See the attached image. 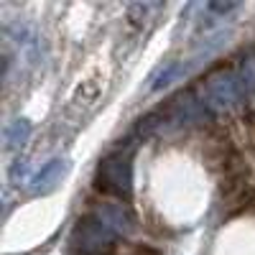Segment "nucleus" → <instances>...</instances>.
Returning <instances> with one entry per match:
<instances>
[{
  "label": "nucleus",
  "instance_id": "obj_7",
  "mask_svg": "<svg viewBox=\"0 0 255 255\" xmlns=\"http://www.w3.org/2000/svg\"><path fill=\"white\" fill-rule=\"evenodd\" d=\"M31 130H33L31 120H26V118L13 120V123L5 128V148H18V145H23V143L28 140Z\"/></svg>",
  "mask_w": 255,
  "mask_h": 255
},
{
  "label": "nucleus",
  "instance_id": "obj_8",
  "mask_svg": "<svg viewBox=\"0 0 255 255\" xmlns=\"http://www.w3.org/2000/svg\"><path fill=\"white\" fill-rule=\"evenodd\" d=\"M240 82H243V90L255 97V49L248 51L245 59L240 61Z\"/></svg>",
  "mask_w": 255,
  "mask_h": 255
},
{
  "label": "nucleus",
  "instance_id": "obj_9",
  "mask_svg": "<svg viewBox=\"0 0 255 255\" xmlns=\"http://www.w3.org/2000/svg\"><path fill=\"white\" fill-rule=\"evenodd\" d=\"M207 8L212 13H217V15H225V13H232V10H240L243 3H209Z\"/></svg>",
  "mask_w": 255,
  "mask_h": 255
},
{
  "label": "nucleus",
  "instance_id": "obj_3",
  "mask_svg": "<svg viewBox=\"0 0 255 255\" xmlns=\"http://www.w3.org/2000/svg\"><path fill=\"white\" fill-rule=\"evenodd\" d=\"M115 232H110L97 217H90L74 230V248L87 255H105L115 248Z\"/></svg>",
  "mask_w": 255,
  "mask_h": 255
},
{
  "label": "nucleus",
  "instance_id": "obj_5",
  "mask_svg": "<svg viewBox=\"0 0 255 255\" xmlns=\"http://www.w3.org/2000/svg\"><path fill=\"white\" fill-rule=\"evenodd\" d=\"M67 171H69V161L67 158H54L44 168H38V174L31 179V189L38 191V194H41V191H49V189H54L64 179Z\"/></svg>",
  "mask_w": 255,
  "mask_h": 255
},
{
  "label": "nucleus",
  "instance_id": "obj_2",
  "mask_svg": "<svg viewBox=\"0 0 255 255\" xmlns=\"http://www.w3.org/2000/svg\"><path fill=\"white\" fill-rule=\"evenodd\" d=\"M243 82L235 72H230V69H222V72H215V74H209L204 82H202V105L209 110V113H227L232 110L235 105L243 100Z\"/></svg>",
  "mask_w": 255,
  "mask_h": 255
},
{
  "label": "nucleus",
  "instance_id": "obj_1",
  "mask_svg": "<svg viewBox=\"0 0 255 255\" xmlns=\"http://www.w3.org/2000/svg\"><path fill=\"white\" fill-rule=\"evenodd\" d=\"M135 140L125 138L120 148H115L113 153H108L97 171H95V186L105 194H110L115 199L128 202L133 197V153H135Z\"/></svg>",
  "mask_w": 255,
  "mask_h": 255
},
{
  "label": "nucleus",
  "instance_id": "obj_4",
  "mask_svg": "<svg viewBox=\"0 0 255 255\" xmlns=\"http://www.w3.org/2000/svg\"><path fill=\"white\" fill-rule=\"evenodd\" d=\"M95 217L115 235H130L135 230V215L125 202H108L95 209Z\"/></svg>",
  "mask_w": 255,
  "mask_h": 255
},
{
  "label": "nucleus",
  "instance_id": "obj_6",
  "mask_svg": "<svg viewBox=\"0 0 255 255\" xmlns=\"http://www.w3.org/2000/svg\"><path fill=\"white\" fill-rule=\"evenodd\" d=\"M194 67H197V61H186V59H181V61H168L166 67L156 74V79H153L151 87H153V90H163V87H168V84H174L176 79H184L186 74H191V72H194Z\"/></svg>",
  "mask_w": 255,
  "mask_h": 255
}]
</instances>
